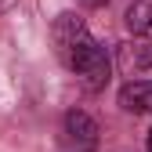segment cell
I'll return each instance as SVG.
<instances>
[{
    "mask_svg": "<svg viewBox=\"0 0 152 152\" xmlns=\"http://www.w3.org/2000/svg\"><path fill=\"white\" fill-rule=\"evenodd\" d=\"M54 51H58V58L69 72L80 76V83L87 91H102L109 83V76H112V54L102 40H94L91 29L83 26V18H76L72 11L58 15L54 18Z\"/></svg>",
    "mask_w": 152,
    "mask_h": 152,
    "instance_id": "obj_1",
    "label": "cell"
},
{
    "mask_svg": "<svg viewBox=\"0 0 152 152\" xmlns=\"http://www.w3.org/2000/svg\"><path fill=\"white\" fill-rule=\"evenodd\" d=\"M62 130H65V141H69L72 148H80V152H87V148H94V145H98V123H94L83 109L65 112Z\"/></svg>",
    "mask_w": 152,
    "mask_h": 152,
    "instance_id": "obj_2",
    "label": "cell"
},
{
    "mask_svg": "<svg viewBox=\"0 0 152 152\" xmlns=\"http://www.w3.org/2000/svg\"><path fill=\"white\" fill-rule=\"evenodd\" d=\"M120 105L127 112H152V80H134L120 91Z\"/></svg>",
    "mask_w": 152,
    "mask_h": 152,
    "instance_id": "obj_3",
    "label": "cell"
},
{
    "mask_svg": "<svg viewBox=\"0 0 152 152\" xmlns=\"http://www.w3.org/2000/svg\"><path fill=\"white\" fill-rule=\"evenodd\" d=\"M127 29L138 36H152V0H130L127 7Z\"/></svg>",
    "mask_w": 152,
    "mask_h": 152,
    "instance_id": "obj_4",
    "label": "cell"
},
{
    "mask_svg": "<svg viewBox=\"0 0 152 152\" xmlns=\"http://www.w3.org/2000/svg\"><path fill=\"white\" fill-rule=\"evenodd\" d=\"M80 4H83V7H105L109 0H80Z\"/></svg>",
    "mask_w": 152,
    "mask_h": 152,
    "instance_id": "obj_5",
    "label": "cell"
},
{
    "mask_svg": "<svg viewBox=\"0 0 152 152\" xmlns=\"http://www.w3.org/2000/svg\"><path fill=\"white\" fill-rule=\"evenodd\" d=\"M141 65H152V47H145V54H141Z\"/></svg>",
    "mask_w": 152,
    "mask_h": 152,
    "instance_id": "obj_6",
    "label": "cell"
},
{
    "mask_svg": "<svg viewBox=\"0 0 152 152\" xmlns=\"http://www.w3.org/2000/svg\"><path fill=\"white\" fill-rule=\"evenodd\" d=\"M11 4H15V0H0V11H7V7H11Z\"/></svg>",
    "mask_w": 152,
    "mask_h": 152,
    "instance_id": "obj_7",
    "label": "cell"
},
{
    "mask_svg": "<svg viewBox=\"0 0 152 152\" xmlns=\"http://www.w3.org/2000/svg\"><path fill=\"white\" fill-rule=\"evenodd\" d=\"M148 152H152V130H148Z\"/></svg>",
    "mask_w": 152,
    "mask_h": 152,
    "instance_id": "obj_8",
    "label": "cell"
}]
</instances>
